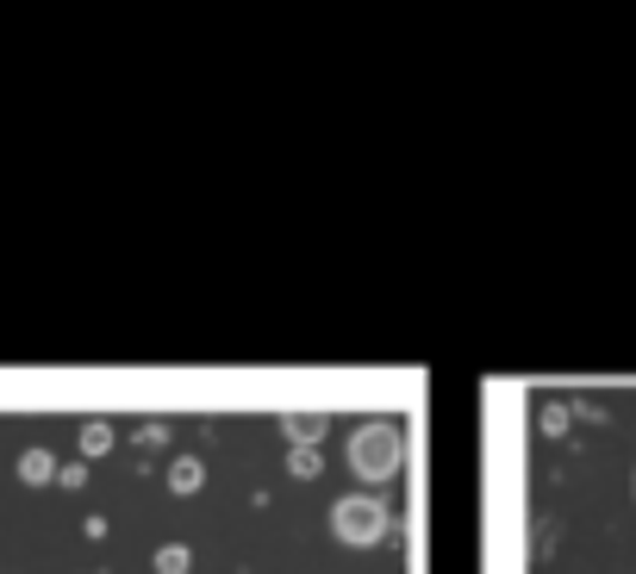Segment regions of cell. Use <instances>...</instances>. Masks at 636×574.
Instances as JSON below:
<instances>
[{
  "label": "cell",
  "instance_id": "1",
  "mask_svg": "<svg viewBox=\"0 0 636 574\" xmlns=\"http://www.w3.org/2000/svg\"><path fill=\"white\" fill-rule=\"evenodd\" d=\"M399 468H406V437H399L394 418H368L350 430V475L362 487H387Z\"/></svg>",
  "mask_w": 636,
  "mask_h": 574
},
{
  "label": "cell",
  "instance_id": "2",
  "mask_svg": "<svg viewBox=\"0 0 636 574\" xmlns=\"http://www.w3.org/2000/svg\"><path fill=\"white\" fill-rule=\"evenodd\" d=\"M387 531H394V506L381 494H344L331 506V537L350 550H375V543H387Z\"/></svg>",
  "mask_w": 636,
  "mask_h": 574
},
{
  "label": "cell",
  "instance_id": "3",
  "mask_svg": "<svg viewBox=\"0 0 636 574\" xmlns=\"http://www.w3.org/2000/svg\"><path fill=\"white\" fill-rule=\"evenodd\" d=\"M19 481H26V487H50V481H57V456H50L44 444H26L19 449Z\"/></svg>",
  "mask_w": 636,
  "mask_h": 574
},
{
  "label": "cell",
  "instance_id": "4",
  "mask_svg": "<svg viewBox=\"0 0 636 574\" xmlns=\"http://www.w3.org/2000/svg\"><path fill=\"white\" fill-rule=\"evenodd\" d=\"M200 487H207V463H200V456H176V463H169V494L193 499Z\"/></svg>",
  "mask_w": 636,
  "mask_h": 574
},
{
  "label": "cell",
  "instance_id": "5",
  "mask_svg": "<svg viewBox=\"0 0 636 574\" xmlns=\"http://www.w3.org/2000/svg\"><path fill=\"white\" fill-rule=\"evenodd\" d=\"M325 430H331V413H287V418H281V437H287V444H318Z\"/></svg>",
  "mask_w": 636,
  "mask_h": 574
},
{
  "label": "cell",
  "instance_id": "6",
  "mask_svg": "<svg viewBox=\"0 0 636 574\" xmlns=\"http://www.w3.org/2000/svg\"><path fill=\"white\" fill-rule=\"evenodd\" d=\"M112 437H119V430H112L107 418H88V425L76 430V449H81V456H88V463H100V456H107V449H112Z\"/></svg>",
  "mask_w": 636,
  "mask_h": 574
},
{
  "label": "cell",
  "instance_id": "7",
  "mask_svg": "<svg viewBox=\"0 0 636 574\" xmlns=\"http://www.w3.org/2000/svg\"><path fill=\"white\" fill-rule=\"evenodd\" d=\"M287 468H294V481H318L325 456H318V444H287Z\"/></svg>",
  "mask_w": 636,
  "mask_h": 574
},
{
  "label": "cell",
  "instance_id": "8",
  "mask_svg": "<svg viewBox=\"0 0 636 574\" xmlns=\"http://www.w3.org/2000/svg\"><path fill=\"white\" fill-rule=\"evenodd\" d=\"M150 562H157V574H188L193 568V550H188V543H162Z\"/></svg>",
  "mask_w": 636,
  "mask_h": 574
},
{
  "label": "cell",
  "instance_id": "9",
  "mask_svg": "<svg viewBox=\"0 0 636 574\" xmlns=\"http://www.w3.org/2000/svg\"><path fill=\"white\" fill-rule=\"evenodd\" d=\"M568 418H574V406H543V437H562V430H568Z\"/></svg>",
  "mask_w": 636,
  "mask_h": 574
},
{
  "label": "cell",
  "instance_id": "10",
  "mask_svg": "<svg viewBox=\"0 0 636 574\" xmlns=\"http://www.w3.org/2000/svg\"><path fill=\"white\" fill-rule=\"evenodd\" d=\"M138 444H143V449L169 444V425H162V418H150V425H138Z\"/></svg>",
  "mask_w": 636,
  "mask_h": 574
},
{
  "label": "cell",
  "instance_id": "11",
  "mask_svg": "<svg viewBox=\"0 0 636 574\" xmlns=\"http://www.w3.org/2000/svg\"><path fill=\"white\" fill-rule=\"evenodd\" d=\"M57 481H63V487H81V481H88V468L69 463V468H57Z\"/></svg>",
  "mask_w": 636,
  "mask_h": 574
}]
</instances>
